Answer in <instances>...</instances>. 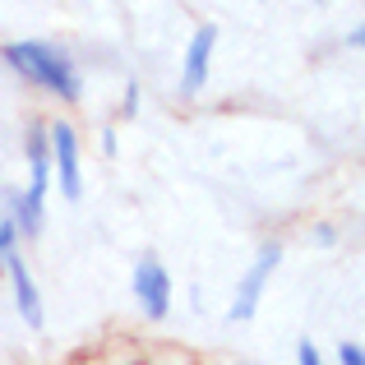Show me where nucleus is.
<instances>
[{"mask_svg":"<svg viewBox=\"0 0 365 365\" xmlns=\"http://www.w3.org/2000/svg\"><path fill=\"white\" fill-rule=\"evenodd\" d=\"M46 143H51V176L61 185V195L83 199V171H79V139H74V125L70 120H51L46 125Z\"/></svg>","mask_w":365,"mask_h":365,"instance_id":"obj_3","label":"nucleus"},{"mask_svg":"<svg viewBox=\"0 0 365 365\" xmlns=\"http://www.w3.org/2000/svg\"><path fill=\"white\" fill-rule=\"evenodd\" d=\"M0 217H5V213H0Z\"/></svg>","mask_w":365,"mask_h":365,"instance_id":"obj_10","label":"nucleus"},{"mask_svg":"<svg viewBox=\"0 0 365 365\" xmlns=\"http://www.w3.org/2000/svg\"><path fill=\"white\" fill-rule=\"evenodd\" d=\"M130 292H134V301H139V310L148 314L153 324H162V319L171 314V273H167V264H162V259L143 255L139 264H134Z\"/></svg>","mask_w":365,"mask_h":365,"instance_id":"obj_4","label":"nucleus"},{"mask_svg":"<svg viewBox=\"0 0 365 365\" xmlns=\"http://www.w3.org/2000/svg\"><path fill=\"white\" fill-rule=\"evenodd\" d=\"M0 268H9V287H14V310H19V319H24L28 329H42V324H46V305H42V292H37L28 264L19 259V250Z\"/></svg>","mask_w":365,"mask_h":365,"instance_id":"obj_6","label":"nucleus"},{"mask_svg":"<svg viewBox=\"0 0 365 365\" xmlns=\"http://www.w3.org/2000/svg\"><path fill=\"white\" fill-rule=\"evenodd\" d=\"M277 264H282V245L277 241H264L255 255V264L245 268V277L236 282V296H232V310H227V324H250L259 314V301H264V287L268 277L277 273Z\"/></svg>","mask_w":365,"mask_h":365,"instance_id":"obj_2","label":"nucleus"},{"mask_svg":"<svg viewBox=\"0 0 365 365\" xmlns=\"http://www.w3.org/2000/svg\"><path fill=\"white\" fill-rule=\"evenodd\" d=\"M338 365H365L361 342H342V347H338Z\"/></svg>","mask_w":365,"mask_h":365,"instance_id":"obj_8","label":"nucleus"},{"mask_svg":"<svg viewBox=\"0 0 365 365\" xmlns=\"http://www.w3.org/2000/svg\"><path fill=\"white\" fill-rule=\"evenodd\" d=\"M296 365H329L319 356V347H314L310 338H301V347H296Z\"/></svg>","mask_w":365,"mask_h":365,"instance_id":"obj_7","label":"nucleus"},{"mask_svg":"<svg viewBox=\"0 0 365 365\" xmlns=\"http://www.w3.org/2000/svg\"><path fill=\"white\" fill-rule=\"evenodd\" d=\"M134 111H139V88L130 83V88H125V116H134Z\"/></svg>","mask_w":365,"mask_h":365,"instance_id":"obj_9","label":"nucleus"},{"mask_svg":"<svg viewBox=\"0 0 365 365\" xmlns=\"http://www.w3.org/2000/svg\"><path fill=\"white\" fill-rule=\"evenodd\" d=\"M0 61H5L19 79H28L33 88L51 93L56 102H79L83 98L79 65H74V56L65 51V46H56V42H33V37L5 42L0 46Z\"/></svg>","mask_w":365,"mask_h":365,"instance_id":"obj_1","label":"nucleus"},{"mask_svg":"<svg viewBox=\"0 0 365 365\" xmlns=\"http://www.w3.org/2000/svg\"><path fill=\"white\" fill-rule=\"evenodd\" d=\"M213 46H217V28L213 24L195 28V37H190V46H185V61H180V93H185V98H195V93L208 83Z\"/></svg>","mask_w":365,"mask_h":365,"instance_id":"obj_5","label":"nucleus"}]
</instances>
